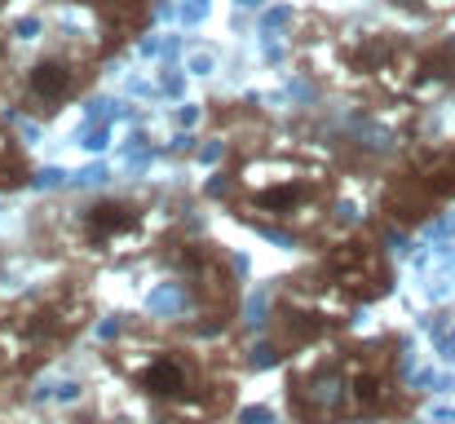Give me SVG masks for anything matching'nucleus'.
I'll use <instances>...</instances> for the list:
<instances>
[{"instance_id": "obj_1", "label": "nucleus", "mask_w": 455, "mask_h": 424, "mask_svg": "<svg viewBox=\"0 0 455 424\" xmlns=\"http://www.w3.org/2000/svg\"><path fill=\"white\" fill-rule=\"evenodd\" d=\"M314 199H318V186L309 177L279 168L266 181H248V204L243 208H248V217H261V221H292V217L314 208Z\"/></svg>"}, {"instance_id": "obj_2", "label": "nucleus", "mask_w": 455, "mask_h": 424, "mask_svg": "<svg viewBox=\"0 0 455 424\" xmlns=\"http://www.w3.org/2000/svg\"><path fill=\"white\" fill-rule=\"evenodd\" d=\"M133 376H138V389L155 403H186L204 389L199 363L181 349H159L151 358H142V367Z\"/></svg>"}, {"instance_id": "obj_3", "label": "nucleus", "mask_w": 455, "mask_h": 424, "mask_svg": "<svg viewBox=\"0 0 455 424\" xmlns=\"http://www.w3.org/2000/svg\"><path fill=\"white\" fill-rule=\"evenodd\" d=\"M138 221H142V212L129 199H98L80 217V239L93 248H116L129 235H138Z\"/></svg>"}, {"instance_id": "obj_4", "label": "nucleus", "mask_w": 455, "mask_h": 424, "mask_svg": "<svg viewBox=\"0 0 455 424\" xmlns=\"http://www.w3.org/2000/svg\"><path fill=\"white\" fill-rule=\"evenodd\" d=\"M80 76H76V62L67 58H40L31 71H27V98H31V111H58L62 102H71Z\"/></svg>"}, {"instance_id": "obj_5", "label": "nucleus", "mask_w": 455, "mask_h": 424, "mask_svg": "<svg viewBox=\"0 0 455 424\" xmlns=\"http://www.w3.org/2000/svg\"><path fill=\"white\" fill-rule=\"evenodd\" d=\"M331 270H336V283L349 287V292H380L385 287V266L371 248L363 244H349L331 257Z\"/></svg>"}, {"instance_id": "obj_6", "label": "nucleus", "mask_w": 455, "mask_h": 424, "mask_svg": "<svg viewBox=\"0 0 455 424\" xmlns=\"http://www.w3.org/2000/svg\"><path fill=\"white\" fill-rule=\"evenodd\" d=\"M22 181H27V159H22L18 141L0 129V190H13Z\"/></svg>"}]
</instances>
